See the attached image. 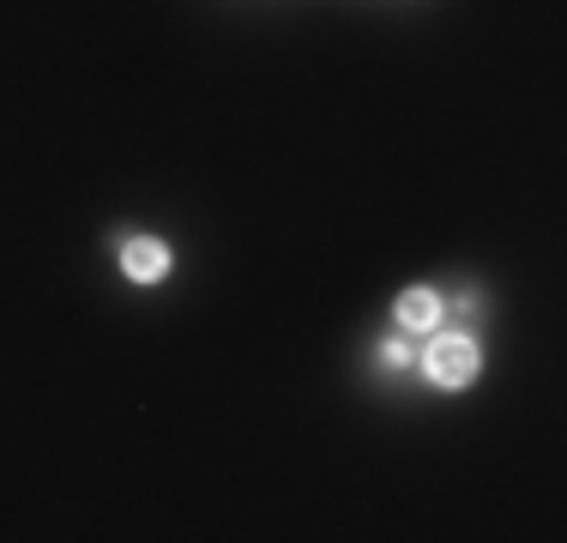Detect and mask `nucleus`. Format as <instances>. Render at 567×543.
<instances>
[{"label": "nucleus", "instance_id": "f257e3e1", "mask_svg": "<svg viewBox=\"0 0 567 543\" xmlns=\"http://www.w3.org/2000/svg\"><path fill=\"white\" fill-rule=\"evenodd\" d=\"M423 375L435 380L441 392H458V387H471V375H477V345H471L465 332L429 338V350H423Z\"/></svg>", "mask_w": 567, "mask_h": 543}, {"label": "nucleus", "instance_id": "f03ea898", "mask_svg": "<svg viewBox=\"0 0 567 543\" xmlns=\"http://www.w3.org/2000/svg\"><path fill=\"white\" fill-rule=\"evenodd\" d=\"M121 266H127L133 284H157L169 272V248L157 236H127L121 242Z\"/></svg>", "mask_w": 567, "mask_h": 543}, {"label": "nucleus", "instance_id": "7ed1b4c3", "mask_svg": "<svg viewBox=\"0 0 567 543\" xmlns=\"http://www.w3.org/2000/svg\"><path fill=\"white\" fill-rule=\"evenodd\" d=\"M441 315H447V303H441L429 284H416V290L399 296V326H411V332H435Z\"/></svg>", "mask_w": 567, "mask_h": 543}, {"label": "nucleus", "instance_id": "20e7f679", "mask_svg": "<svg viewBox=\"0 0 567 543\" xmlns=\"http://www.w3.org/2000/svg\"><path fill=\"white\" fill-rule=\"evenodd\" d=\"M381 362H393V369H404V362H411V345H399V338H393V345H381Z\"/></svg>", "mask_w": 567, "mask_h": 543}]
</instances>
